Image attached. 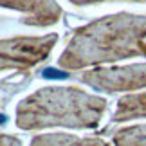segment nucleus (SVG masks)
<instances>
[{
    "label": "nucleus",
    "instance_id": "nucleus-1",
    "mask_svg": "<svg viewBox=\"0 0 146 146\" xmlns=\"http://www.w3.org/2000/svg\"><path fill=\"white\" fill-rule=\"evenodd\" d=\"M105 108V101L74 88H47L36 92L18 106L20 128H43L50 125L94 126Z\"/></svg>",
    "mask_w": 146,
    "mask_h": 146
},
{
    "label": "nucleus",
    "instance_id": "nucleus-2",
    "mask_svg": "<svg viewBox=\"0 0 146 146\" xmlns=\"http://www.w3.org/2000/svg\"><path fill=\"white\" fill-rule=\"evenodd\" d=\"M56 36L45 38H15L0 42V69L29 67L45 58Z\"/></svg>",
    "mask_w": 146,
    "mask_h": 146
},
{
    "label": "nucleus",
    "instance_id": "nucleus-8",
    "mask_svg": "<svg viewBox=\"0 0 146 146\" xmlns=\"http://www.w3.org/2000/svg\"><path fill=\"white\" fill-rule=\"evenodd\" d=\"M78 4H90V2H101V0H74Z\"/></svg>",
    "mask_w": 146,
    "mask_h": 146
},
{
    "label": "nucleus",
    "instance_id": "nucleus-3",
    "mask_svg": "<svg viewBox=\"0 0 146 146\" xmlns=\"http://www.w3.org/2000/svg\"><path fill=\"white\" fill-rule=\"evenodd\" d=\"M83 80L94 87H103L105 90H130L146 85V65L108 72H92Z\"/></svg>",
    "mask_w": 146,
    "mask_h": 146
},
{
    "label": "nucleus",
    "instance_id": "nucleus-7",
    "mask_svg": "<svg viewBox=\"0 0 146 146\" xmlns=\"http://www.w3.org/2000/svg\"><path fill=\"white\" fill-rule=\"evenodd\" d=\"M0 146H20V141H16L15 137L0 135Z\"/></svg>",
    "mask_w": 146,
    "mask_h": 146
},
{
    "label": "nucleus",
    "instance_id": "nucleus-5",
    "mask_svg": "<svg viewBox=\"0 0 146 146\" xmlns=\"http://www.w3.org/2000/svg\"><path fill=\"white\" fill-rule=\"evenodd\" d=\"M133 115H146V94L119 101V110L115 114V119H130Z\"/></svg>",
    "mask_w": 146,
    "mask_h": 146
},
{
    "label": "nucleus",
    "instance_id": "nucleus-6",
    "mask_svg": "<svg viewBox=\"0 0 146 146\" xmlns=\"http://www.w3.org/2000/svg\"><path fill=\"white\" fill-rule=\"evenodd\" d=\"M117 146H146V128H130L115 135Z\"/></svg>",
    "mask_w": 146,
    "mask_h": 146
},
{
    "label": "nucleus",
    "instance_id": "nucleus-4",
    "mask_svg": "<svg viewBox=\"0 0 146 146\" xmlns=\"http://www.w3.org/2000/svg\"><path fill=\"white\" fill-rule=\"evenodd\" d=\"M0 5L27 11V13H31V18L27 22L40 25L56 22L60 15V9L54 4V0H0Z\"/></svg>",
    "mask_w": 146,
    "mask_h": 146
}]
</instances>
